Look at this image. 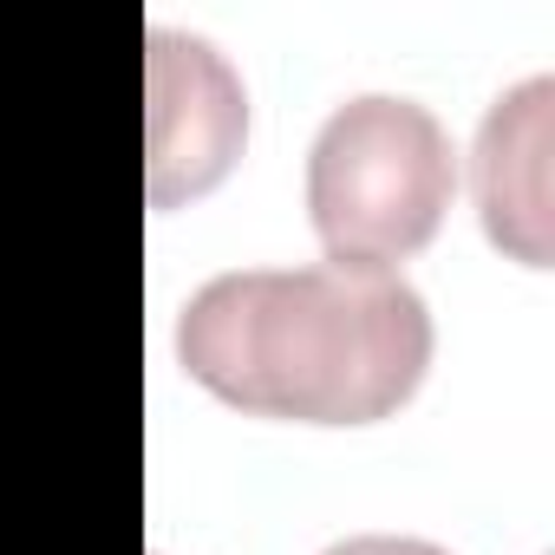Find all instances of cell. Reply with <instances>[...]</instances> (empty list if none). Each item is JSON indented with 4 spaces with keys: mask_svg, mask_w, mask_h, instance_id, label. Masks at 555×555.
Masks as SVG:
<instances>
[{
    "mask_svg": "<svg viewBox=\"0 0 555 555\" xmlns=\"http://www.w3.org/2000/svg\"><path fill=\"white\" fill-rule=\"evenodd\" d=\"M548 79H522L509 86L470 144V190H477V216L483 235L522 261V268H548Z\"/></svg>",
    "mask_w": 555,
    "mask_h": 555,
    "instance_id": "277c9868",
    "label": "cell"
},
{
    "mask_svg": "<svg viewBox=\"0 0 555 555\" xmlns=\"http://www.w3.org/2000/svg\"><path fill=\"white\" fill-rule=\"evenodd\" d=\"M177 353L235 412L379 425L431 366V308L386 268H235L183 301Z\"/></svg>",
    "mask_w": 555,
    "mask_h": 555,
    "instance_id": "6da1fadb",
    "label": "cell"
},
{
    "mask_svg": "<svg viewBox=\"0 0 555 555\" xmlns=\"http://www.w3.org/2000/svg\"><path fill=\"white\" fill-rule=\"evenodd\" d=\"M457 190L451 131L392 92H360L327 112L308 151V216L334 268H386L418 255Z\"/></svg>",
    "mask_w": 555,
    "mask_h": 555,
    "instance_id": "7a4b0ae2",
    "label": "cell"
},
{
    "mask_svg": "<svg viewBox=\"0 0 555 555\" xmlns=\"http://www.w3.org/2000/svg\"><path fill=\"white\" fill-rule=\"evenodd\" d=\"M321 555H451V548H438L425 535H347V542H334Z\"/></svg>",
    "mask_w": 555,
    "mask_h": 555,
    "instance_id": "5b68a950",
    "label": "cell"
},
{
    "mask_svg": "<svg viewBox=\"0 0 555 555\" xmlns=\"http://www.w3.org/2000/svg\"><path fill=\"white\" fill-rule=\"evenodd\" d=\"M248 131L242 79L216 60L209 40L151 27V203L170 209L209 190Z\"/></svg>",
    "mask_w": 555,
    "mask_h": 555,
    "instance_id": "3957f363",
    "label": "cell"
}]
</instances>
